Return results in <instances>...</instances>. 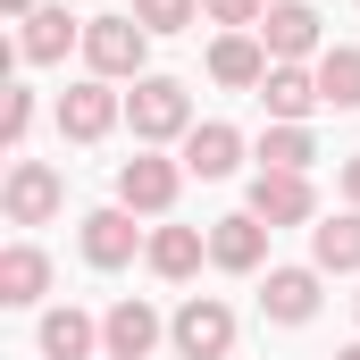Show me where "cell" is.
<instances>
[{
    "instance_id": "obj_8",
    "label": "cell",
    "mask_w": 360,
    "mask_h": 360,
    "mask_svg": "<svg viewBox=\"0 0 360 360\" xmlns=\"http://www.w3.org/2000/svg\"><path fill=\"white\" fill-rule=\"evenodd\" d=\"M117 117H126V101L101 84V76H92V84H68V92H59V134H68V143H101Z\"/></svg>"
},
{
    "instance_id": "obj_12",
    "label": "cell",
    "mask_w": 360,
    "mask_h": 360,
    "mask_svg": "<svg viewBox=\"0 0 360 360\" xmlns=\"http://www.w3.org/2000/svg\"><path fill=\"white\" fill-rule=\"evenodd\" d=\"M269 68H276V59H269L260 34H218V42H210V76H218L226 92H260Z\"/></svg>"
},
{
    "instance_id": "obj_26",
    "label": "cell",
    "mask_w": 360,
    "mask_h": 360,
    "mask_svg": "<svg viewBox=\"0 0 360 360\" xmlns=\"http://www.w3.org/2000/svg\"><path fill=\"white\" fill-rule=\"evenodd\" d=\"M344 193H352V210H360V151L344 160Z\"/></svg>"
},
{
    "instance_id": "obj_17",
    "label": "cell",
    "mask_w": 360,
    "mask_h": 360,
    "mask_svg": "<svg viewBox=\"0 0 360 360\" xmlns=\"http://www.w3.org/2000/svg\"><path fill=\"white\" fill-rule=\"evenodd\" d=\"M310 269H319V276H352L360 269V210L310 226Z\"/></svg>"
},
{
    "instance_id": "obj_5",
    "label": "cell",
    "mask_w": 360,
    "mask_h": 360,
    "mask_svg": "<svg viewBox=\"0 0 360 360\" xmlns=\"http://www.w3.org/2000/svg\"><path fill=\"white\" fill-rule=\"evenodd\" d=\"M59 201H68V184H59V168H51V160H17V168H8V184H0V210H8L17 226L59 218Z\"/></svg>"
},
{
    "instance_id": "obj_14",
    "label": "cell",
    "mask_w": 360,
    "mask_h": 360,
    "mask_svg": "<svg viewBox=\"0 0 360 360\" xmlns=\"http://www.w3.org/2000/svg\"><path fill=\"white\" fill-rule=\"evenodd\" d=\"M260 101H269V117H276V126H302L310 109H327V101H319V68H293V59H276V68H269Z\"/></svg>"
},
{
    "instance_id": "obj_9",
    "label": "cell",
    "mask_w": 360,
    "mask_h": 360,
    "mask_svg": "<svg viewBox=\"0 0 360 360\" xmlns=\"http://www.w3.org/2000/svg\"><path fill=\"white\" fill-rule=\"evenodd\" d=\"M252 218H269V226H310V218H319L310 176H293V168H260V176H252Z\"/></svg>"
},
{
    "instance_id": "obj_11",
    "label": "cell",
    "mask_w": 360,
    "mask_h": 360,
    "mask_svg": "<svg viewBox=\"0 0 360 360\" xmlns=\"http://www.w3.org/2000/svg\"><path fill=\"white\" fill-rule=\"evenodd\" d=\"M269 218H252V210H235V218H218V226H210V260H218V269H235V276H252L260 269V260H269Z\"/></svg>"
},
{
    "instance_id": "obj_10",
    "label": "cell",
    "mask_w": 360,
    "mask_h": 360,
    "mask_svg": "<svg viewBox=\"0 0 360 360\" xmlns=\"http://www.w3.org/2000/svg\"><path fill=\"white\" fill-rule=\"evenodd\" d=\"M260 42H269V59H319V8L310 0H269V17H260Z\"/></svg>"
},
{
    "instance_id": "obj_25",
    "label": "cell",
    "mask_w": 360,
    "mask_h": 360,
    "mask_svg": "<svg viewBox=\"0 0 360 360\" xmlns=\"http://www.w3.org/2000/svg\"><path fill=\"white\" fill-rule=\"evenodd\" d=\"M201 8H210L226 34H243V25H260V17H269V0H201Z\"/></svg>"
},
{
    "instance_id": "obj_4",
    "label": "cell",
    "mask_w": 360,
    "mask_h": 360,
    "mask_svg": "<svg viewBox=\"0 0 360 360\" xmlns=\"http://www.w3.org/2000/svg\"><path fill=\"white\" fill-rule=\"evenodd\" d=\"M176 184H184V160L134 151V160L117 168V201H126L134 218H168V210H176Z\"/></svg>"
},
{
    "instance_id": "obj_20",
    "label": "cell",
    "mask_w": 360,
    "mask_h": 360,
    "mask_svg": "<svg viewBox=\"0 0 360 360\" xmlns=\"http://www.w3.org/2000/svg\"><path fill=\"white\" fill-rule=\"evenodd\" d=\"M92 344H101V327H92L76 302L42 319V360H92Z\"/></svg>"
},
{
    "instance_id": "obj_6",
    "label": "cell",
    "mask_w": 360,
    "mask_h": 360,
    "mask_svg": "<svg viewBox=\"0 0 360 360\" xmlns=\"http://www.w3.org/2000/svg\"><path fill=\"white\" fill-rule=\"evenodd\" d=\"M160 335H168L160 310H151L143 293H126V302L101 319V360H151V352H160Z\"/></svg>"
},
{
    "instance_id": "obj_15",
    "label": "cell",
    "mask_w": 360,
    "mask_h": 360,
    "mask_svg": "<svg viewBox=\"0 0 360 360\" xmlns=\"http://www.w3.org/2000/svg\"><path fill=\"white\" fill-rule=\"evenodd\" d=\"M235 168H243V134H235V126H218V117H210V126H193V134H184V176L218 184V176H235Z\"/></svg>"
},
{
    "instance_id": "obj_29",
    "label": "cell",
    "mask_w": 360,
    "mask_h": 360,
    "mask_svg": "<svg viewBox=\"0 0 360 360\" xmlns=\"http://www.w3.org/2000/svg\"><path fill=\"white\" fill-rule=\"evenodd\" d=\"M352 310H360V302H352Z\"/></svg>"
},
{
    "instance_id": "obj_16",
    "label": "cell",
    "mask_w": 360,
    "mask_h": 360,
    "mask_svg": "<svg viewBox=\"0 0 360 360\" xmlns=\"http://www.w3.org/2000/svg\"><path fill=\"white\" fill-rule=\"evenodd\" d=\"M92 17H68V8H34L25 17V34H17V59H34V68H51V59H68V42H84Z\"/></svg>"
},
{
    "instance_id": "obj_7",
    "label": "cell",
    "mask_w": 360,
    "mask_h": 360,
    "mask_svg": "<svg viewBox=\"0 0 360 360\" xmlns=\"http://www.w3.org/2000/svg\"><path fill=\"white\" fill-rule=\"evenodd\" d=\"M134 252H151V243H143V226H134V210H126V201L84 210V260H92V269H126Z\"/></svg>"
},
{
    "instance_id": "obj_24",
    "label": "cell",
    "mask_w": 360,
    "mask_h": 360,
    "mask_svg": "<svg viewBox=\"0 0 360 360\" xmlns=\"http://www.w3.org/2000/svg\"><path fill=\"white\" fill-rule=\"evenodd\" d=\"M25 134H34V92L17 84V92H8V109H0V143H8V151H25Z\"/></svg>"
},
{
    "instance_id": "obj_22",
    "label": "cell",
    "mask_w": 360,
    "mask_h": 360,
    "mask_svg": "<svg viewBox=\"0 0 360 360\" xmlns=\"http://www.w3.org/2000/svg\"><path fill=\"white\" fill-rule=\"evenodd\" d=\"M310 160H319L310 126H269V134H260V168H293V176H310Z\"/></svg>"
},
{
    "instance_id": "obj_3",
    "label": "cell",
    "mask_w": 360,
    "mask_h": 360,
    "mask_svg": "<svg viewBox=\"0 0 360 360\" xmlns=\"http://www.w3.org/2000/svg\"><path fill=\"white\" fill-rule=\"evenodd\" d=\"M168 344H176L184 360H226L235 352V310H226L218 293H193L176 319H168Z\"/></svg>"
},
{
    "instance_id": "obj_28",
    "label": "cell",
    "mask_w": 360,
    "mask_h": 360,
    "mask_svg": "<svg viewBox=\"0 0 360 360\" xmlns=\"http://www.w3.org/2000/svg\"><path fill=\"white\" fill-rule=\"evenodd\" d=\"M335 360H360V344H344V352H335Z\"/></svg>"
},
{
    "instance_id": "obj_2",
    "label": "cell",
    "mask_w": 360,
    "mask_h": 360,
    "mask_svg": "<svg viewBox=\"0 0 360 360\" xmlns=\"http://www.w3.org/2000/svg\"><path fill=\"white\" fill-rule=\"evenodd\" d=\"M84 59H92L101 84L143 76V59H151V25H143V17H92V25H84Z\"/></svg>"
},
{
    "instance_id": "obj_27",
    "label": "cell",
    "mask_w": 360,
    "mask_h": 360,
    "mask_svg": "<svg viewBox=\"0 0 360 360\" xmlns=\"http://www.w3.org/2000/svg\"><path fill=\"white\" fill-rule=\"evenodd\" d=\"M0 8H8V17H34V8H42V0H0Z\"/></svg>"
},
{
    "instance_id": "obj_18",
    "label": "cell",
    "mask_w": 360,
    "mask_h": 360,
    "mask_svg": "<svg viewBox=\"0 0 360 360\" xmlns=\"http://www.w3.org/2000/svg\"><path fill=\"white\" fill-rule=\"evenodd\" d=\"M42 293H51V260H42L34 243H8V252H0V302H8V310H34Z\"/></svg>"
},
{
    "instance_id": "obj_1",
    "label": "cell",
    "mask_w": 360,
    "mask_h": 360,
    "mask_svg": "<svg viewBox=\"0 0 360 360\" xmlns=\"http://www.w3.org/2000/svg\"><path fill=\"white\" fill-rule=\"evenodd\" d=\"M126 126H134V143H184V134H193V92H184L176 76H134Z\"/></svg>"
},
{
    "instance_id": "obj_21",
    "label": "cell",
    "mask_w": 360,
    "mask_h": 360,
    "mask_svg": "<svg viewBox=\"0 0 360 360\" xmlns=\"http://www.w3.org/2000/svg\"><path fill=\"white\" fill-rule=\"evenodd\" d=\"M319 101L327 109H360V42L319 51Z\"/></svg>"
},
{
    "instance_id": "obj_13",
    "label": "cell",
    "mask_w": 360,
    "mask_h": 360,
    "mask_svg": "<svg viewBox=\"0 0 360 360\" xmlns=\"http://www.w3.org/2000/svg\"><path fill=\"white\" fill-rule=\"evenodd\" d=\"M260 310H269L276 327H310V319H319V269H269Z\"/></svg>"
},
{
    "instance_id": "obj_23",
    "label": "cell",
    "mask_w": 360,
    "mask_h": 360,
    "mask_svg": "<svg viewBox=\"0 0 360 360\" xmlns=\"http://www.w3.org/2000/svg\"><path fill=\"white\" fill-rule=\"evenodd\" d=\"M134 17H143L151 34H184V25L201 17V0H134Z\"/></svg>"
},
{
    "instance_id": "obj_19",
    "label": "cell",
    "mask_w": 360,
    "mask_h": 360,
    "mask_svg": "<svg viewBox=\"0 0 360 360\" xmlns=\"http://www.w3.org/2000/svg\"><path fill=\"white\" fill-rule=\"evenodd\" d=\"M143 260H151V269L168 276V285H184V276H193L201 260H210V235H201V226H160Z\"/></svg>"
}]
</instances>
